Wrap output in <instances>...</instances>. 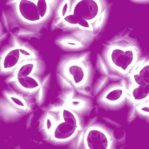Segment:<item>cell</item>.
<instances>
[{"label": "cell", "mask_w": 149, "mask_h": 149, "mask_svg": "<svg viewBox=\"0 0 149 149\" xmlns=\"http://www.w3.org/2000/svg\"><path fill=\"white\" fill-rule=\"evenodd\" d=\"M71 11L77 19L88 21L98 32L103 27L107 13L104 0H70Z\"/></svg>", "instance_id": "7a4b0ae2"}, {"label": "cell", "mask_w": 149, "mask_h": 149, "mask_svg": "<svg viewBox=\"0 0 149 149\" xmlns=\"http://www.w3.org/2000/svg\"><path fill=\"white\" fill-rule=\"evenodd\" d=\"M112 137L102 126L91 125L84 132V149H111Z\"/></svg>", "instance_id": "277c9868"}, {"label": "cell", "mask_w": 149, "mask_h": 149, "mask_svg": "<svg viewBox=\"0 0 149 149\" xmlns=\"http://www.w3.org/2000/svg\"><path fill=\"white\" fill-rule=\"evenodd\" d=\"M15 82L21 90L26 92H30V93L39 91L41 86L40 82L33 76L15 78Z\"/></svg>", "instance_id": "7c38bea8"}, {"label": "cell", "mask_w": 149, "mask_h": 149, "mask_svg": "<svg viewBox=\"0 0 149 149\" xmlns=\"http://www.w3.org/2000/svg\"><path fill=\"white\" fill-rule=\"evenodd\" d=\"M131 84L146 86L149 84V61H138L130 72Z\"/></svg>", "instance_id": "ba28073f"}, {"label": "cell", "mask_w": 149, "mask_h": 149, "mask_svg": "<svg viewBox=\"0 0 149 149\" xmlns=\"http://www.w3.org/2000/svg\"><path fill=\"white\" fill-rule=\"evenodd\" d=\"M37 68L36 59H26L23 60L14 72V78L25 77L33 76Z\"/></svg>", "instance_id": "8fae6325"}, {"label": "cell", "mask_w": 149, "mask_h": 149, "mask_svg": "<svg viewBox=\"0 0 149 149\" xmlns=\"http://www.w3.org/2000/svg\"><path fill=\"white\" fill-rule=\"evenodd\" d=\"M146 89H147V90H148V91H149V84L146 85Z\"/></svg>", "instance_id": "9a60e30c"}, {"label": "cell", "mask_w": 149, "mask_h": 149, "mask_svg": "<svg viewBox=\"0 0 149 149\" xmlns=\"http://www.w3.org/2000/svg\"><path fill=\"white\" fill-rule=\"evenodd\" d=\"M4 28H5V27H4L3 25H2V22L0 21V43H1L3 40H6V36H7V33H5Z\"/></svg>", "instance_id": "5bb4252c"}, {"label": "cell", "mask_w": 149, "mask_h": 149, "mask_svg": "<svg viewBox=\"0 0 149 149\" xmlns=\"http://www.w3.org/2000/svg\"><path fill=\"white\" fill-rule=\"evenodd\" d=\"M84 56L79 55L68 61L66 64V76L70 81V84L80 89L81 86L84 85L85 81L88 78V69L86 63L83 61Z\"/></svg>", "instance_id": "5b68a950"}, {"label": "cell", "mask_w": 149, "mask_h": 149, "mask_svg": "<svg viewBox=\"0 0 149 149\" xmlns=\"http://www.w3.org/2000/svg\"><path fill=\"white\" fill-rule=\"evenodd\" d=\"M82 130L84 129L58 118V121L55 124L49 138L52 141L56 143L70 142Z\"/></svg>", "instance_id": "8992f818"}, {"label": "cell", "mask_w": 149, "mask_h": 149, "mask_svg": "<svg viewBox=\"0 0 149 149\" xmlns=\"http://www.w3.org/2000/svg\"><path fill=\"white\" fill-rule=\"evenodd\" d=\"M138 56V49L131 42L113 43L109 46L106 52V58L110 65L124 74L132 71L139 61Z\"/></svg>", "instance_id": "3957f363"}, {"label": "cell", "mask_w": 149, "mask_h": 149, "mask_svg": "<svg viewBox=\"0 0 149 149\" xmlns=\"http://www.w3.org/2000/svg\"><path fill=\"white\" fill-rule=\"evenodd\" d=\"M146 104H147V106L149 107V100H148V101H146Z\"/></svg>", "instance_id": "2e32d148"}, {"label": "cell", "mask_w": 149, "mask_h": 149, "mask_svg": "<svg viewBox=\"0 0 149 149\" xmlns=\"http://www.w3.org/2000/svg\"><path fill=\"white\" fill-rule=\"evenodd\" d=\"M126 94L131 102L133 103L135 106L146 103L149 100V91L146 86L135 85L131 84V85L127 89Z\"/></svg>", "instance_id": "30bf717a"}, {"label": "cell", "mask_w": 149, "mask_h": 149, "mask_svg": "<svg viewBox=\"0 0 149 149\" xmlns=\"http://www.w3.org/2000/svg\"><path fill=\"white\" fill-rule=\"evenodd\" d=\"M125 98V91L120 88H113L108 91L103 97V101L108 104H117L123 101Z\"/></svg>", "instance_id": "4fadbf2b"}, {"label": "cell", "mask_w": 149, "mask_h": 149, "mask_svg": "<svg viewBox=\"0 0 149 149\" xmlns=\"http://www.w3.org/2000/svg\"><path fill=\"white\" fill-rule=\"evenodd\" d=\"M36 5L40 14L41 19L46 26L52 18L61 2V0H35Z\"/></svg>", "instance_id": "9c48e42d"}, {"label": "cell", "mask_w": 149, "mask_h": 149, "mask_svg": "<svg viewBox=\"0 0 149 149\" xmlns=\"http://www.w3.org/2000/svg\"><path fill=\"white\" fill-rule=\"evenodd\" d=\"M8 10L13 13L19 26L38 33L45 26L39 13L35 0H8Z\"/></svg>", "instance_id": "6da1fadb"}, {"label": "cell", "mask_w": 149, "mask_h": 149, "mask_svg": "<svg viewBox=\"0 0 149 149\" xmlns=\"http://www.w3.org/2000/svg\"><path fill=\"white\" fill-rule=\"evenodd\" d=\"M10 42H11V46L8 47V49L4 51V53L1 55V59H0L1 68L6 71H11L16 69L18 66L20 64V62L24 60L19 48L15 42L14 37L11 33H10Z\"/></svg>", "instance_id": "52a82bcc"}]
</instances>
